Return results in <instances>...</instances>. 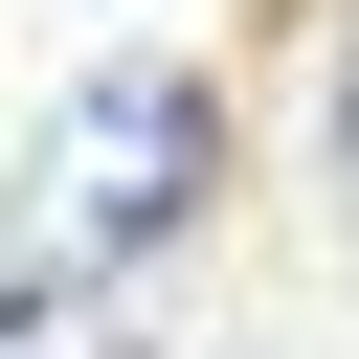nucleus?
<instances>
[{"label":"nucleus","instance_id":"3","mask_svg":"<svg viewBox=\"0 0 359 359\" xmlns=\"http://www.w3.org/2000/svg\"><path fill=\"white\" fill-rule=\"evenodd\" d=\"M337 135H359V90H337Z\"/></svg>","mask_w":359,"mask_h":359},{"label":"nucleus","instance_id":"2","mask_svg":"<svg viewBox=\"0 0 359 359\" xmlns=\"http://www.w3.org/2000/svg\"><path fill=\"white\" fill-rule=\"evenodd\" d=\"M0 359H135V337H112V292L67 247H0Z\"/></svg>","mask_w":359,"mask_h":359},{"label":"nucleus","instance_id":"1","mask_svg":"<svg viewBox=\"0 0 359 359\" xmlns=\"http://www.w3.org/2000/svg\"><path fill=\"white\" fill-rule=\"evenodd\" d=\"M202 157H224L202 67H90V90L45 112V247H67V269H112V247L202 224Z\"/></svg>","mask_w":359,"mask_h":359}]
</instances>
